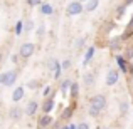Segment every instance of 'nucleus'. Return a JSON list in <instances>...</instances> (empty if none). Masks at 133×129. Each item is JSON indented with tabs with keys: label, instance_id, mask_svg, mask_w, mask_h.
Masks as SVG:
<instances>
[{
	"label": "nucleus",
	"instance_id": "2f4dec72",
	"mask_svg": "<svg viewBox=\"0 0 133 129\" xmlns=\"http://www.w3.org/2000/svg\"><path fill=\"white\" fill-rule=\"evenodd\" d=\"M51 86H47V87H45V89H44V92H42V96H44V99H45V97H49V94H51Z\"/></svg>",
	"mask_w": 133,
	"mask_h": 129
},
{
	"label": "nucleus",
	"instance_id": "e433bc0d",
	"mask_svg": "<svg viewBox=\"0 0 133 129\" xmlns=\"http://www.w3.org/2000/svg\"><path fill=\"white\" fill-rule=\"evenodd\" d=\"M61 129H69V124H66V126H61Z\"/></svg>",
	"mask_w": 133,
	"mask_h": 129
},
{
	"label": "nucleus",
	"instance_id": "20e7f679",
	"mask_svg": "<svg viewBox=\"0 0 133 129\" xmlns=\"http://www.w3.org/2000/svg\"><path fill=\"white\" fill-rule=\"evenodd\" d=\"M84 12V5H83L81 2H78V0H74V2H71L68 7H66V15L68 17H76L79 15V13Z\"/></svg>",
	"mask_w": 133,
	"mask_h": 129
},
{
	"label": "nucleus",
	"instance_id": "aec40b11",
	"mask_svg": "<svg viewBox=\"0 0 133 129\" xmlns=\"http://www.w3.org/2000/svg\"><path fill=\"white\" fill-rule=\"evenodd\" d=\"M71 116H72V107H66V109L62 111V114H61V117L64 121H69V119H71Z\"/></svg>",
	"mask_w": 133,
	"mask_h": 129
},
{
	"label": "nucleus",
	"instance_id": "bb28decb",
	"mask_svg": "<svg viewBox=\"0 0 133 129\" xmlns=\"http://www.w3.org/2000/svg\"><path fill=\"white\" fill-rule=\"evenodd\" d=\"M88 114H89V116H93V117H98V116H99V111H96L94 107H91V106H89V109H88Z\"/></svg>",
	"mask_w": 133,
	"mask_h": 129
},
{
	"label": "nucleus",
	"instance_id": "4c0bfd02",
	"mask_svg": "<svg viewBox=\"0 0 133 129\" xmlns=\"http://www.w3.org/2000/svg\"><path fill=\"white\" fill-rule=\"evenodd\" d=\"M78 2H81V3H83V2H88V0H78Z\"/></svg>",
	"mask_w": 133,
	"mask_h": 129
},
{
	"label": "nucleus",
	"instance_id": "c85d7f7f",
	"mask_svg": "<svg viewBox=\"0 0 133 129\" xmlns=\"http://www.w3.org/2000/svg\"><path fill=\"white\" fill-rule=\"evenodd\" d=\"M25 2H27V5H29V7H37V5H41L42 0H25Z\"/></svg>",
	"mask_w": 133,
	"mask_h": 129
},
{
	"label": "nucleus",
	"instance_id": "4468645a",
	"mask_svg": "<svg viewBox=\"0 0 133 129\" xmlns=\"http://www.w3.org/2000/svg\"><path fill=\"white\" fill-rule=\"evenodd\" d=\"M98 5H99V0H88L84 5V10L86 12H94L98 9Z\"/></svg>",
	"mask_w": 133,
	"mask_h": 129
},
{
	"label": "nucleus",
	"instance_id": "1a4fd4ad",
	"mask_svg": "<svg viewBox=\"0 0 133 129\" xmlns=\"http://www.w3.org/2000/svg\"><path fill=\"white\" fill-rule=\"evenodd\" d=\"M25 86H17L15 89H14V92H12V101H14V104H19L20 101L24 99V96H25V89H24Z\"/></svg>",
	"mask_w": 133,
	"mask_h": 129
},
{
	"label": "nucleus",
	"instance_id": "39448f33",
	"mask_svg": "<svg viewBox=\"0 0 133 129\" xmlns=\"http://www.w3.org/2000/svg\"><path fill=\"white\" fill-rule=\"evenodd\" d=\"M37 111H39V102H37L36 99H30L29 102H27L25 109H24V114L29 116V117H34L37 114Z\"/></svg>",
	"mask_w": 133,
	"mask_h": 129
},
{
	"label": "nucleus",
	"instance_id": "ddd939ff",
	"mask_svg": "<svg viewBox=\"0 0 133 129\" xmlns=\"http://www.w3.org/2000/svg\"><path fill=\"white\" fill-rule=\"evenodd\" d=\"M94 81H96V74H93V72H86L84 74V86L86 87H93Z\"/></svg>",
	"mask_w": 133,
	"mask_h": 129
},
{
	"label": "nucleus",
	"instance_id": "9d476101",
	"mask_svg": "<svg viewBox=\"0 0 133 129\" xmlns=\"http://www.w3.org/2000/svg\"><path fill=\"white\" fill-rule=\"evenodd\" d=\"M41 109H42V114H51V111L54 109V99L52 97H45Z\"/></svg>",
	"mask_w": 133,
	"mask_h": 129
},
{
	"label": "nucleus",
	"instance_id": "6e6552de",
	"mask_svg": "<svg viewBox=\"0 0 133 129\" xmlns=\"http://www.w3.org/2000/svg\"><path fill=\"white\" fill-rule=\"evenodd\" d=\"M51 126H52V116L51 114H42L37 119V127L39 129H49Z\"/></svg>",
	"mask_w": 133,
	"mask_h": 129
},
{
	"label": "nucleus",
	"instance_id": "a878e982",
	"mask_svg": "<svg viewBox=\"0 0 133 129\" xmlns=\"http://www.w3.org/2000/svg\"><path fill=\"white\" fill-rule=\"evenodd\" d=\"M32 27H34V22H32V20H27L25 25H24V32H30V30H32Z\"/></svg>",
	"mask_w": 133,
	"mask_h": 129
},
{
	"label": "nucleus",
	"instance_id": "f257e3e1",
	"mask_svg": "<svg viewBox=\"0 0 133 129\" xmlns=\"http://www.w3.org/2000/svg\"><path fill=\"white\" fill-rule=\"evenodd\" d=\"M17 77H19V71H15V69L7 71V72H3V74L0 75V84L5 86V87H10V86L15 84Z\"/></svg>",
	"mask_w": 133,
	"mask_h": 129
},
{
	"label": "nucleus",
	"instance_id": "0eeeda50",
	"mask_svg": "<svg viewBox=\"0 0 133 129\" xmlns=\"http://www.w3.org/2000/svg\"><path fill=\"white\" fill-rule=\"evenodd\" d=\"M118 81H120V72L115 71V69H110L108 74H106V81H104V82H106V86L111 87V86L118 84Z\"/></svg>",
	"mask_w": 133,
	"mask_h": 129
},
{
	"label": "nucleus",
	"instance_id": "7ed1b4c3",
	"mask_svg": "<svg viewBox=\"0 0 133 129\" xmlns=\"http://www.w3.org/2000/svg\"><path fill=\"white\" fill-rule=\"evenodd\" d=\"M36 52V44L32 42H24L19 47V57L20 59H30Z\"/></svg>",
	"mask_w": 133,
	"mask_h": 129
},
{
	"label": "nucleus",
	"instance_id": "473e14b6",
	"mask_svg": "<svg viewBox=\"0 0 133 129\" xmlns=\"http://www.w3.org/2000/svg\"><path fill=\"white\" fill-rule=\"evenodd\" d=\"M127 57H128V59H133V47H130V49L127 50Z\"/></svg>",
	"mask_w": 133,
	"mask_h": 129
},
{
	"label": "nucleus",
	"instance_id": "423d86ee",
	"mask_svg": "<svg viewBox=\"0 0 133 129\" xmlns=\"http://www.w3.org/2000/svg\"><path fill=\"white\" fill-rule=\"evenodd\" d=\"M22 116H24V109L19 106V104H14V106L9 109V117L12 121H20Z\"/></svg>",
	"mask_w": 133,
	"mask_h": 129
},
{
	"label": "nucleus",
	"instance_id": "dca6fc26",
	"mask_svg": "<svg viewBox=\"0 0 133 129\" xmlns=\"http://www.w3.org/2000/svg\"><path fill=\"white\" fill-rule=\"evenodd\" d=\"M128 109H130V102H128L127 99H121L120 101V114H121V116H127Z\"/></svg>",
	"mask_w": 133,
	"mask_h": 129
},
{
	"label": "nucleus",
	"instance_id": "412c9836",
	"mask_svg": "<svg viewBox=\"0 0 133 129\" xmlns=\"http://www.w3.org/2000/svg\"><path fill=\"white\" fill-rule=\"evenodd\" d=\"M71 84H72V82L69 81V79H64V81L61 82V92H62V94H64V92H68V90H69V87H71Z\"/></svg>",
	"mask_w": 133,
	"mask_h": 129
},
{
	"label": "nucleus",
	"instance_id": "f3484780",
	"mask_svg": "<svg viewBox=\"0 0 133 129\" xmlns=\"http://www.w3.org/2000/svg\"><path fill=\"white\" fill-rule=\"evenodd\" d=\"M59 67H61V64H59V60H57V59H54V57H52V59H49V60H47V69H49L51 72H54L56 69H59Z\"/></svg>",
	"mask_w": 133,
	"mask_h": 129
},
{
	"label": "nucleus",
	"instance_id": "7c9ffc66",
	"mask_svg": "<svg viewBox=\"0 0 133 129\" xmlns=\"http://www.w3.org/2000/svg\"><path fill=\"white\" fill-rule=\"evenodd\" d=\"M125 9H127V5H125V3H123V5H120V9H116V13H118V17H120V15H123Z\"/></svg>",
	"mask_w": 133,
	"mask_h": 129
},
{
	"label": "nucleus",
	"instance_id": "a211bd4d",
	"mask_svg": "<svg viewBox=\"0 0 133 129\" xmlns=\"http://www.w3.org/2000/svg\"><path fill=\"white\" fill-rule=\"evenodd\" d=\"M116 64L120 65V72H127V59H125V57L118 55V57H116Z\"/></svg>",
	"mask_w": 133,
	"mask_h": 129
},
{
	"label": "nucleus",
	"instance_id": "58836bf2",
	"mask_svg": "<svg viewBox=\"0 0 133 129\" xmlns=\"http://www.w3.org/2000/svg\"><path fill=\"white\" fill-rule=\"evenodd\" d=\"M103 129H110V127H103Z\"/></svg>",
	"mask_w": 133,
	"mask_h": 129
},
{
	"label": "nucleus",
	"instance_id": "b1692460",
	"mask_svg": "<svg viewBox=\"0 0 133 129\" xmlns=\"http://www.w3.org/2000/svg\"><path fill=\"white\" fill-rule=\"evenodd\" d=\"M15 35H22V30H24V22L22 20H19V22H17V25H15Z\"/></svg>",
	"mask_w": 133,
	"mask_h": 129
},
{
	"label": "nucleus",
	"instance_id": "c9c22d12",
	"mask_svg": "<svg viewBox=\"0 0 133 129\" xmlns=\"http://www.w3.org/2000/svg\"><path fill=\"white\" fill-rule=\"evenodd\" d=\"M69 129H76V124H69Z\"/></svg>",
	"mask_w": 133,
	"mask_h": 129
},
{
	"label": "nucleus",
	"instance_id": "f03ea898",
	"mask_svg": "<svg viewBox=\"0 0 133 129\" xmlns=\"http://www.w3.org/2000/svg\"><path fill=\"white\" fill-rule=\"evenodd\" d=\"M89 106L94 107L96 111H99V112H101V111H104V109H106V106H108L106 96H104V94H96V96H93V97H91Z\"/></svg>",
	"mask_w": 133,
	"mask_h": 129
},
{
	"label": "nucleus",
	"instance_id": "393cba45",
	"mask_svg": "<svg viewBox=\"0 0 133 129\" xmlns=\"http://www.w3.org/2000/svg\"><path fill=\"white\" fill-rule=\"evenodd\" d=\"M84 42H86V37H79V39L76 40L74 47H76V49H78V50H79V49H83V45H84Z\"/></svg>",
	"mask_w": 133,
	"mask_h": 129
},
{
	"label": "nucleus",
	"instance_id": "c756f323",
	"mask_svg": "<svg viewBox=\"0 0 133 129\" xmlns=\"http://www.w3.org/2000/svg\"><path fill=\"white\" fill-rule=\"evenodd\" d=\"M76 129H91L88 123H79L78 126H76Z\"/></svg>",
	"mask_w": 133,
	"mask_h": 129
},
{
	"label": "nucleus",
	"instance_id": "9b49d317",
	"mask_svg": "<svg viewBox=\"0 0 133 129\" xmlns=\"http://www.w3.org/2000/svg\"><path fill=\"white\" fill-rule=\"evenodd\" d=\"M121 37H113V39L110 40V50L111 52H116V50H120L121 49Z\"/></svg>",
	"mask_w": 133,
	"mask_h": 129
},
{
	"label": "nucleus",
	"instance_id": "cd10ccee",
	"mask_svg": "<svg viewBox=\"0 0 133 129\" xmlns=\"http://www.w3.org/2000/svg\"><path fill=\"white\" fill-rule=\"evenodd\" d=\"M61 67H62V71H68V69H71V60H69V59H66V60L61 64Z\"/></svg>",
	"mask_w": 133,
	"mask_h": 129
},
{
	"label": "nucleus",
	"instance_id": "2eb2a0df",
	"mask_svg": "<svg viewBox=\"0 0 133 129\" xmlns=\"http://www.w3.org/2000/svg\"><path fill=\"white\" fill-rule=\"evenodd\" d=\"M94 52H96V47H93V45H91V47H88V50H86V55H84V62H83L84 65H89V60L93 59Z\"/></svg>",
	"mask_w": 133,
	"mask_h": 129
},
{
	"label": "nucleus",
	"instance_id": "4be33fe9",
	"mask_svg": "<svg viewBox=\"0 0 133 129\" xmlns=\"http://www.w3.org/2000/svg\"><path fill=\"white\" fill-rule=\"evenodd\" d=\"M36 35H37V39H44V35H45V25H44V24H41V25L37 27Z\"/></svg>",
	"mask_w": 133,
	"mask_h": 129
},
{
	"label": "nucleus",
	"instance_id": "f8f14e48",
	"mask_svg": "<svg viewBox=\"0 0 133 129\" xmlns=\"http://www.w3.org/2000/svg\"><path fill=\"white\" fill-rule=\"evenodd\" d=\"M39 12L42 13V15H52V13H54V7H52L51 3H41Z\"/></svg>",
	"mask_w": 133,
	"mask_h": 129
},
{
	"label": "nucleus",
	"instance_id": "6ab92c4d",
	"mask_svg": "<svg viewBox=\"0 0 133 129\" xmlns=\"http://www.w3.org/2000/svg\"><path fill=\"white\" fill-rule=\"evenodd\" d=\"M69 90H71V97L74 99V97H78V94H79V86H78V82H72L71 87H69Z\"/></svg>",
	"mask_w": 133,
	"mask_h": 129
},
{
	"label": "nucleus",
	"instance_id": "f704fd0d",
	"mask_svg": "<svg viewBox=\"0 0 133 129\" xmlns=\"http://www.w3.org/2000/svg\"><path fill=\"white\" fill-rule=\"evenodd\" d=\"M130 3H133V0H125V5H127V7L130 5Z\"/></svg>",
	"mask_w": 133,
	"mask_h": 129
},
{
	"label": "nucleus",
	"instance_id": "72a5a7b5",
	"mask_svg": "<svg viewBox=\"0 0 133 129\" xmlns=\"http://www.w3.org/2000/svg\"><path fill=\"white\" fill-rule=\"evenodd\" d=\"M12 62H14V64H17V62H19V55H17V54L12 55Z\"/></svg>",
	"mask_w": 133,
	"mask_h": 129
},
{
	"label": "nucleus",
	"instance_id": "5701e85b",
	"mask_svg": "<svg viewBox=\"0 0 133 129\" xmlns=\"http://www.w3.org/2000/svg\"><path fill=\"white\" fill-rule=\"evenodd\" d=\"M39 86H41V81H37V79H32V81H29L27 82V86L25 87H29V89H39Z\"/></svg>",
	"mask_w": 133,
	"mask_h": 129
}]
</instances>
